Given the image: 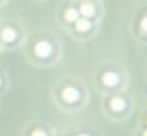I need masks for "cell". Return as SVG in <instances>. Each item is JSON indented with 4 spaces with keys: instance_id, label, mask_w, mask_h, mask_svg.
Listing matches in <instances>:
<instances>
[{
    "instance_id": "cell-3",
    "label": "cell",
    "mask_w": 147,
    "mask_h": 136,
    "mask_svg": "<svg viewBox=\"0 0 147 136\" xmlns=\"http://www.w3.org/2000/svg\"><path fill=\"white\" fill-rule=\"evenodd\" d=\"M101 102L100 108L102 116L113 123H121L129 118L135 109V101L132 98L128 90L123 93L100 95Z\"/></svg>"
},
{
    "instance_id": "cell-8",
    "label": "cell",
    "mask_w": 147,
    "mask_h": 136,
    "mask_svg": "<svg viewBox=\"0 0 147 136\" xmlns=\"http://www.w3.org/2000/svg\"><path fill=\"white\" fill-rule=\"evenodd\" d=\"M10 83H11L10 75L7 73L5 69H3V68L0 67V98H1V95H4L8 91Z\"/></svg>"
},
{
    "instance_id": "cell-11",
    "label": "cell",
    "mask_w": 147,
    "mask_h": 136,
    "mask_svg": "<svg viewBox=\"0 0 147 136\" xmlns=\"http://www.w3.org/2000/svg\"><path fill=\"white\" fill-rule=\"evenodd\" d=\"M69 136H100V133L90 129H82V131H72Z\"/></svg>"
},
{
    "instance_id": "cell-14",
    "label": "cell",
    "mask_w": 147,
    "mask_h": 136,
    "mask_svg": "<svg viewBox=\"0 0 147 136\" xmlns=\"http://www.w3.org/2000/svg\"><path fill=\"white\" fill-rule=\"evenodd\" d=\"M57 136H59V135H57Z\"/></svg>"
},
{
    "instance_id": "cell-9",
    "label": "cell",
    "mask_w": 147,
    "mask_h": 136,
    "mask_svg": "<svg viewBox=\"0 0 147 136\" xmlns=\"http://www.w3.org/2000/svg\"><path fill=\"white\" fill-rule=\"evenodd\" d=\"M79 15H82L83 18H91V16L95 15V8L94 5H93V3H89V1H84V3H82V4L79 5Z\"/></svg>"
},
{
    "instance_id": "cell-10",
    "label": "cell",
    "mask_w": 147,
    "mask_h": 136,
    "mask_svg": "<svg viewBox=\"0 0 147 136\" xmlns=\"http://www.w3.org/2000/svg\"><path fill=\"white\" fill-rule=\"evenodd\" d=\"M79 11L76 10V8H72V7H69V8H67L65 10V12H64V19L68 22V23H74V22L76 21L79 18Z\"/></svg>"
},
{
    "instance_id": "cell-13",
    "label": "cell",
    "mask_w": 147,
    "mask_h": 136,
    "mask_svg": "<svg viewBox=\"0 0 147 136\" xmlns=\"http://www.w3.org/2000/svg\"><path fill=\"white\" fill-rule=\"evenodd\" d=\"M140 29H142V33L144 36V33H146V16H143L142 21H140Z\"/></svg>"
},
{
    "instance_id": "cell-4",
    "label": "cell",
    "mask_w": 147,
    "mask_h": 136,
    "mask_svg": "<svg viewBox=\"0 0 147 136\" xmlns=\"http://www.w3.org/2000/svg\"><path fill=\"white\" fill-rule=\"evenodd\" d=\"M29 63L36 68H53L60 61L61 55H59L55 49V44L49 40H38L33 44L32 52L26 53Z\"/></svg>"
},
{
    "instance_id": "cell-12",
    "label": "cell",
    "mask_w": 147,
    "mask_h": 136,
    "mask_svg": "<svg viewBox=\"0 0 147 136\" xmlns=\"http://www.w3.org/2000/svg\"><path fill=\"white\" fill-rule=\"evenodd\" d=\"M135 135L138 136H146V127H144V124L142 123V125H140V128H136L135 129Z\"/></svg>"
},
{
    "instance_id": "cell-7",
    "label": "cell",
    "mask_w": 147,
    "mask_h": 136,
    "mask_svg": "<svg viewBox=\"0 0 147 136\" xmlns=\"http://www.w3.org/2000/svg\"><path fill=\"white\" fill-rule=\"evenodd\" d=\"M74 27H75V30L78 33H87L91 29V26H93V22L90 21L89 18H83V16H79L76 21L72 23Z\"/></svg>"
},
{
    "instance_id": "cell-6",
    "label": "cell",
    "mask_w": 147,
    "mask_h": 136,
    "mask_svg": "<svg viewBox=\"0 0 147 136\" xmlns=\"http://www.w3.org/2000/svg\"><path fill=\"white\" fill-rule=\"evenodd\" d=\"M19 33L10 25L0 27V49H14L18 45Z\"/></svg>"
},
{
    "instance_id": "cell-2",
    "label": "cell",
    "mask_w": 147,
    "mask_h": 136,
    "mask_svg": "<svg viewBox=\"0 0 147 136\" xmlns=\"http://www.w3.org/2000/svg\"><path fill=\"white\" fill-rule=\"evenodd\" d=\"M93 87L100 95L123 93L128 90L129 75L125 67L120 64H105L97 67L93 73Z\"/></svg>"
},
{
    "instance_id": "cell-1",
    "label": "cell",
    "mask_w": 147,
    "mask_h": 136,
    "mask_svg": "<svg viewBox=\"0 0 147 136\" xmlns=\"http://www.w3.org/2000/svg\"><path fill=\"white\" fill-rule=\"evenodd\" d=\"M51 98L53 105L60 112L76 114L89 105L90 89L83 78L65 75L52 86Z\"/></svg>"
},
{
    "instance_id": "cell-5",
    "label": "cell",
    "mask_w": 147,
    "mask_h": 136,
    "mask_svg": "<svg viewBox=\"0 0 147 136\" xmlns=\"http://www.w3.org/2000/svg\"><path fill=\"white\" fill-rule=\"evenodd\" d=\"M21 136H57V132L51 124L38 120L26 124Z\"/></svg>"
}]
</instances>
